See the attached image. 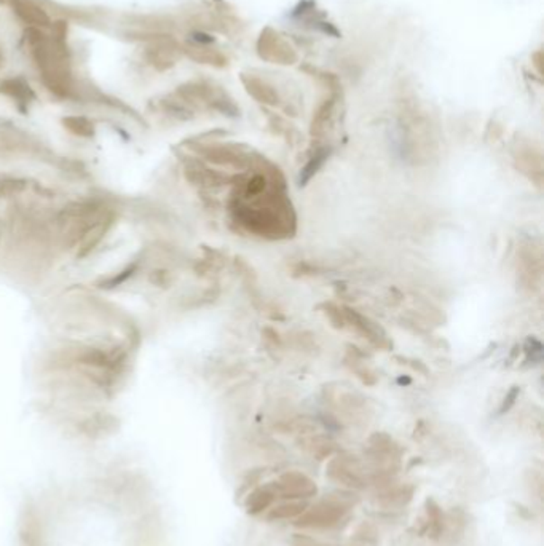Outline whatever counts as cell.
I'll list each match as a JSON object with an SVG mask.
<instances>
[{"label":"cell","instance_id":"cell-1","mask_svg":"<svg viewBox=\"0 0 544 546\" xmlns=\"http://www.w3.org/2000/svg\"><path fill=\"white\" fill-rule=\"evenodd\" d=\"M358 498L351 490H340L329 494L314 505H308L299 518L294 519V525L299 529H335L343 524L353 512Z\"/></svg>","mask_w":544,"mask_h":546},{"label":"cell","instance_id":"cell-2","mask_svg":"<svg viewBox=\"0 0 544 546\" xmlns=\"http://www.w3.org/2000/svg\"><path fill=\"white\" fill-rule=\"evenodd\" d=\"M326 477L332 483L342 486L347 490H364L369 487L367 469L363 467L355 457L349 455H335L326 467Z\"/></svg>","mask_w":544,"mask_h":546},{"label":"cell","instance_id":"cell-3","mask_svg":"<svg viewBox=\"0 0 544 546\" xmlns=\"http://www.w3.org/2000/svg\"><path fill=\"white\" fill-rule=\"evenodd\" d=\"M256 51L262 61L277 66H294L299 61V53L293 43L270 26L260 31Z\"/></svg>","mask_w":544,"mask_h":546},{"label":"cell","instance_id":"cell-4","mask_svg":"<svg viewBox=\"0 0 544 546\" xmlns=\"http://www.w3.org/2000/svg\"><path fill=\"white\" fill-rule=\"evenodd\" d=\"M275 490L281 500H305L318 496V486L305 473L291 469L273 481Z\"/></svg>","mask_w":544,"mask_h":546},{"label":"cell","instance_id":"cell-5","mask_svg":"<svg viewBox=\"0 0 544 546\" xmlns=\"http://www.w3.org/2000/svg\"><path fill=\"white\" fill-rule=\"evenodd\" d=\"M144 57H146L147 63L150 64L154 69L163 72V70L175 68L177 61L181 59L182 47L176 42L173 35H163L159 41L146 43Z\"/></svg>","mask_w":544,"mask_h":546},{"label":"cell","instance_id":"cell-6","mask_svg":"<svg viewBox=\"0 0 544 546\" xmlns=\"http://www.w3.org/2000/svg\"><path fill=\"white\" fill-rule=\"evenodd\" d=\"M447 525H449V516L442 510V506L433 497L426 498L425 504H423V513L413 529L415 533L419 537L440 540L447 535Z\"/></svg>","mask_w":544,"mask_h":546},{"label":"cell","instance_id":"cell-7","mask_svg":"<svg viewBox=\"0 0 544 546\" xmlns=\"http://www.w3.org/2000/svg\"><path fill=\"white\" fill-rule=\"evenodd\" d=\"M415 496L413 484H398L396 479L376 487V502L384 510H403Z\"/></svg>","mask_w":544,"mask_h":546},{"label":"cell","instance_id":"cell-8","mask_svg":"<svg viewBox=\"0 0 544 546\" xmlns=\"http://www.w3.org/2000/svg\"><path fill=\"white\" fill-rule=\"evenodd\" d=\"M181 47L182 55H186L195 63L206 64V66H213L219 69L229 66V58L227 55H223L221 50L213 47V41H204V42L190 41L189 43L181 45Z\"/></svg>","mask_w":544,"mask_h":546},{"label":"cell","instance_id":"cell-9","mask_svg":"<svg viewBox=\"0 0 544 546\" xmlns=\"http://www.w3.org/2000/svg\"><path fill=\"white\" fill-rule=\"evenodd\" d=\"M241 82L245 85L246 91L258 103L267 105H279L278 90L267 78L256 76L252 72H245V74H241Z\"/></svg>","mask_w":544,"mask_h":546},{"label":"cell","instance_id":"cell-10","mask_svg":"<svg viewBox=\"0 0 544 546\" xmlns=\"http://www.w3.org/2000/svg\"><path fill=\"white\" fill-rule=\"evenodd\" d=\"M279 500L278 494L275 490L273 483L262 484L256 489H252L245 498V510L251 516L264 514L272 508L273 505Z\"/></svg>","mask_w":544,"mask_h":546},{"label":"cell","instance_id":"cell-11","mask_svg":"<svg viewBox=\"0 0 544 546\" xmlns=\"http://www.w3.org/2000/svg\"><path fill=\"white\" fill-rule=\"evenodd\" d=\"M14 14L20 16V20L26 23L29 28L47 29L51 26L49 14L41 5H37L34 0H10Z\"/></svg>","mask_w":544,"mask_h":546},{"label":"cell","instance_id":"cell-12","mask_svg":"<svg viewBox=\"0 0 544 546\" xmlns=\"http://www.w3.org/2000/svg\"><path fill=\"white\" fill-rule=\"evenodd\" d=\"M0 93L14 99L20 107H28L35 99V93L28 80L23 77L5 78L0 82Z\"/></svg>","mask_w":544,"mask_h":546},{"label":"cell","instance_id":"cell-13","mask_svg":"<svg viewBox=\"0 0 544 546\" xmlns=\"http://www.w3.org/2000/svg\"><path fill=\"white\" fill-rule=\"evenodd\" d=\"M308 7L310 8H307V2H300V10H295L294 16H299L300 22L304 20L305 26L312 24V28L316 29V31H322L324 34L339 35V31L334 28V24L326 22L324 14L316 12V4L308 0Z\"/></svg>","mask_w":544,"mask_h":546},{"label":"cell","instance_id":"cell-14","mask_svg":"<svg viewBox=\"0 0 544 546\" xmlns=\"http://www.w3.org/2000/svg\"><path fill=\"white\" fill-rule=\"evenodd\" d=\"M308 504L305 500H285L281 504L273 505L266 513L268 521H294L305 512Z\"/></svg>","mask_w":544,"mask_h":546},{"label":"cell","instance_id":"cell-15","mask_svg":"<svg viewBox=\"0 0 544 546\" xmlns=\"http://www.w3.org/2000/svg\"><path fill=\"white\" fill-rule=\"evenodd\" d=\"M117 419H113L112 415L107 414H99L95 417H90L80 425L82 433L86 434L88 438H101L105 434H112L117 428Z\"/></svg>","mask_w":544,"mask_h":546},{"label":"cell","instance_id":"cell-16","mask_svg":"<svg viewBox=\"0 0 544 546\" xmlns=\"http://www.w3.org/2000/svg\"><path fill=\"white\" fill-rule=\"evenodd\" d=\"M331 154H332V149L322 148L318 149V150L314 152V155L310 157L307 165L300 171V186H307V182L322 168V165L326 163V160L331 157Z\"/></svg>","mask_w":544,"mask_h":546},{"label":"cell","instance_id":"cell-17","mask_svg":"<svg viewBox=\"0 0 544 546\" xmlns=\"http://www.w3.org/2000/svg\"><path fill=\"white\" fill-rule=\"evenodd\" d=\"M63 125L64 128L69 130L70 133L80 136V138H91V136H95V125L86 117H78V115L64 117Z\"/></svg>","mask_w":544,"mask_h":546},{"label":"cell","instance_id":"cell-18","mask_svg":"<svg viewBox=\"0 0 544 546\" xmlns=\"http://www.w3.org/2000/svg\"><path fill=\"white\" fill-rule=\"evenodd\" d=\"M305 448H307L308 452L313 455L314 459H318V460H324V459L332 457V455L337 452L334 442L331 441V440H326V438H314V440H310Z\"/></svg>","mask_w":544,"mask_h":546},{"label":"cell","instance_id":"cell-19","mask_svg":"<svg viewBox=\"0 0 544 546\" xmlns=\"http://www.w3.org/2000/svg\"><path fill=\"white\" fill-rule=\"evenodd\" d=\"M519 393H521V388H519V387H512L510 392L506 393V396L503 399L502 406L498 409V415L508 413L511 407L516 405V399L517 396H519Z\"/></svg>","mask_w":544,"mask_h":546},{"label":"cell","instance_id":"cell-20","mask_svg":"<svg viewBox=\"0 0 544 546\" xmlns=\"http://www.w3.org/2000/svg\"><path fill=\"white\" fill-rule=\"evenodd\" d=\"M291 546H334L328 545V543H322L320 540L312 539L307 535H302V533H295L293 539H291Z\"/></svg>","mask_w":544,"mask_h":546},{"label":"cell","instance_id":"cell-21","mask_svg":"<svg viewBox=\"0 0 544 546\" xmlns=\"http://www.w3.org/2000/svg\"><path fill=\"white\" fill-rule=\"evenodd\" d=\"M2 64H4V51L0 49V66H2Z\"/></svg>","mask_w":544,"mask_h":546}]
</instances>
